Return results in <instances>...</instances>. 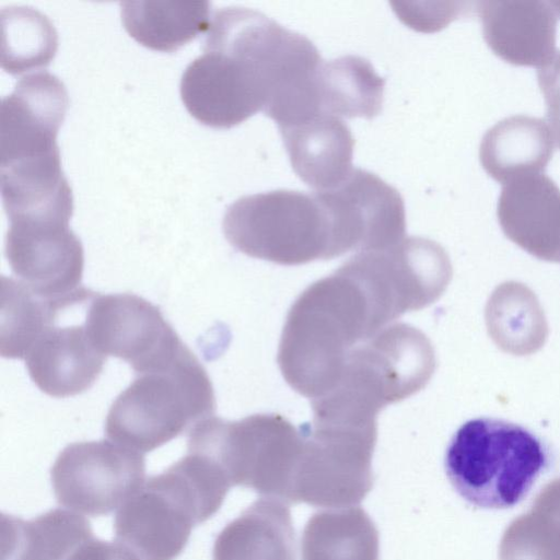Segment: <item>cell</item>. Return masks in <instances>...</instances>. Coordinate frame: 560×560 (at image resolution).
I'll return each instance as SVG.
<instances>
[{"label": "cell", "mask_w": 560, "mask_h": 560, "mask_svg": "<svg viewBox=\"0 0 560 560\" xmlns=\"http://www.w3.org/2000/svg\"><path fill=\"white\" fill-rule=\"evenodd\" d=\"M295 467L292 503L345 508L360 503L373 487L372 457L377 427L305 423Z\"/></svg>", "instance_id": "obj_9"}, {"label": "cell", "mask_w": 560, "mask_h": 560, "mask_svg": "<svg viewBox=\"0 0 560 560\" xmlns=\"http://www.w3.org/2000/svg\"><path fill=\"white\" fill-rule=\"evenodd\" d=\"M318 192L345 254L390 247L406 237L404 199L376 174L354 167L342 184Z\"/></svg>", "instance_id": "obj_13"}, {"label": "cell", "mask_w": 560, "mask_h": 560, "mask_svg": "<svg viewBox=\"0 0 560 560\" xmlns=\"http://www.w3.org/2000/svg\"><path fill=\"white\" fill-rule=\"evenodd\" d=\"M278 128L293 171L315 191L339 186L353 171L354 140L341 118L318 114Z\"/></svg>", "instance_id": "obj_18"}, {"label": "cell", "mask_w": 560, "mask_h": 560, "mask_svg": "<svg viewBox=\"0 0 560 560\" xmlns=\"http://www.w3.org/2000/svg\"><path fill=\"white\" fill-rule=\"evenodd\" d=\"M452 273L445 249L424 237L357 253L307 287L289 310L278 350L284 380L311 400L320 397L351 350L405 313L435 302Z\"/></svg>", "instance_id": "obj_1"}, {"label": "cell", "mask_w": 560, "mask_h": 560, "mask_svg": "<svg viewBox=\"0 0 560 560\" xmlns=\"http://www.w3.org/2000/svg\"><path fill=\"white\" fill-rule=\"evenodd\" d=\"M209 1H122L121 21L143 46L174 51L209 28Z\"/></svg>", "instance_id": "obj_23"}, {"label": "cell", "mask_w": 560, "mask_h": 560, "mask_svg": "<svg viewBox=\"0 0 560 560\" xmlns=\"http://www.w3.org/2000/svg\"><path fill=\"white\" fill-rule=\"evenodd\" d=\"M537 79L546 103L549 128L560 148V50L537 69Z\"/></svg>", "instance_id": "obj_29"}, {"label": "cell", "mask_w": 560, "mask_h": 560, "mask_svg": "<svg viewBox=\"0 0 560 560\" xmlns=\"http://www.w3.org/2000/svg\"><path fill=\"white\" fill-rule=\"evenodd\" d=\"M550 466L546 443L528 429L493 418L466 421L452 436L444 468L471 505L510 509L523 501Z\"/></svg>", "instance_id": "obj_3"}, {"label": "cell", "mask_w": 560, "mask_h": 560, "mask_svg": "<svg viewBox=\"0 0 560 560\" xmlns=\"http://www.w3.org/2000/svg\"><path fill=\"white\" fill-rule=\"evenodd\" d=\"M83 325L102 353L124 360L137 374L166 366L187 347L160 308L136 294L96 293Z\"/></svg>", "instance_id": "obj_12"}, {"label": "cell", "mask_w": 560, "mask_h": 560, "mask_svg": "<svg viewBox=\"0 0 560 560\" xmlns=\"http://www.w3.org/2000/svg\"><path fill=\"white\" fill-rule=\"evenodd\" d=\"M488 332L504 352L528 355L548 337V324L535 293L525 284L506 281L491 293L485 311Z\"/></svg>", "instance_id": "obj_24"}, {"label": "cell", "mask_w": 560, "mask_h": 560, "mask_svg": "<svg viewBox=\"0 0 560 560\" xmlns=\"http://www.w3.org/2000/svg\"><path fill=\"white\" fill-rule=\"evenodd\" d=\"M302 440L301 428L281 415L256 413L237 421L211 416L188 431L187 450L213 460L232 487L290 504Z\"/></svg>", "instance_id": "obj_7"}, {"label": "cell", "mask_w": 560, "mask_h": 560, "mask_svg": "<svg viewBox=\"0 0 560 560\" xmlns=\"http://www.w3.org/2000/svg\"><path fill=\"white\" fill-rule=\"evenodd\" d=\"M436 366L418 328L395 323L350 351L331 388L311 400L313 423L375 427L378 412L422 389Z\"/></svg>", "instance_id": "obj_2"}, {"label": "cell", "mask_w": 560, "mask_h": 560, "mask_svg": "<svg viewBox=\"0 0 560 560\" xmlns=\"http://www.w3.org/2000/svg\"><path fill=\"white\" fill-rule=\"evenodd\" d=\"M179 92L189 114L213 128H231L264 113L267 90L258 60L228 9L211 19L203 52L184 70Z\"/></svg>", "instance_id": "obj_8"}, {"label": "cell", "mask_w": 560, "mask_h": 560, "mask_svg": "<svg viewBox=\"0 0 560 560\" xmlns=\"http://www.w3.org/2000/svg\"><path fill=\"white\" fill-rule=\"evenodd\" d=\"M2 68L20 74L47 66L54 58L57 32L49 19L36 9L11 5L1 10Z\"/></svg>", "instance_id": "obj_28"}, {"label": "cell", "mask_w": 560, "mask_h": 560, "mask_svg": "<svg viewBox=\"0 0 560 560\" xmlns=\"http://www.w3.org/2000/svg\"><path fill=\"white\" fill-rule=\"evenodd\" d=\"M224 499L213 477L185 455L144 480L118 509L116 542L138 560H174L185 549L194 526L214 515Z\"/></svg>", "instance_id": "obj_4"}, {"label": "cell", "mask_w": 560, "mask_h": 560, "mask_svg": "<svg viewBox=\"0 0 560 560\" xmlns=\"http://www.w3.org/2000/svg\"><path fill=\"white\" fill-rule=\"evenodd\" d=\"M213 560H296L295 533L287 503L261 498L218 534Z\"/></svg>", "instance_id": "obj_19"}, {"label": "cell", "mask_w": 560, "mask_h": 560, "mask_svg": "<svg viewBox=\"0 0 560 560\" xmlns=\"http://www.w3.org/2000/svg\"><path fill=\"white\" fill-rule=\"evenodd\" d=\"M93 535L73 511L51 509L32 520L2 517V560H66Z\"/></svg>", "instance_id": "obj_21"}, {"label": "cell", "mask_w": 560, "mask_h": 560, "mask_svg": "<svg viewBox=\"0 0 560 560\" xmlns=\"http://www.w3.org/2000/svg\"><path fill=\"white\" fill-rule=\"evenodd\" d=\"M378 532L360 506L314 513L301 539L302 560H378Z\"/></svg>", "instance_id": "obj_22"}, {"label": "cell", "mask_w": 560, "mask_h": 560, "mask_svg": "<svg viewBox=\"0 0 560 560\" xmlns=\"http://www.w3.org/2000/svg\"><path fill=\"white\" fill-rule=\"evenodd\" d=\"M550 4L555 9L556 13L560 15V1H552Z\"/></svg>", "instance_id": "obj_31"}, {"label": "cell", "mask_w": 560, "mask_h": 560, "mask_svg": "<svg viewBox=\"0 0 560 560\" xmlns=\"http://www.w3.org/2000/svg\"><path fill=\"white\" fill-rule=\"evenodd\" d=\"M63 83L45 70L21 78L1 104V162L59 152L58 129L68 108Z\"/></svg>", "instance_id": "obj_14"}, {"label": "cell", "mask_w": 560, "mask_h": 560, "mask_svg": "<svg viewBox=\"0 0 560 560\" xmlns=\"http://www.w3.org/2000/svg\"><path fill=\"white\" fill-rule=\"evenodd\" d=\"M4 252L18 280L61 310L96 295L82 285L83 246L67 221L11 220Z\"/></svg>", "instance_id": "obj_11"}, {"label": "cell", "mask_w": 560, "mask_h": 560, "mask_svg": "<svg viewBox=\"0 0 560 560\" xmlns=\"http://www.w3.org/2000/svg\"><path fill=\"white\" fill-rule=\"evenodd\" d=\"M211 380L186 347L164 368L138 374L112 404L105 434L140 453L151 452L213 416Z\"/></svg>", "instance_id": "obj_5"}, {"label": "cell", "mask_w": 560, "mask_h": 560, "mask_svg": "<svg viewBox=\"0 0 560 560\" xmlns=\"http://www.w3.org/2000/svg\"><path fill=\"white\" fill-rule=\"evenodd\" d=\"M25 365L33 383L51 397L79 395L101 375L106 355L84 325L50 327L30 348Z\"/></svg>", "instance_id": "obj_17"}, {"label": "cell", "mask_w": 560, "mask_h": 560, "mask_svg": "<svg viewBox=\"0 0 560 560\" xmlns=\"http://www.w3.org/2000/svg\"><path fill=\"white\" fill-rule=\"evenodd\" d=\"M497 217L517 246L538 259L560 262V188L545 173L505 183Z\"/></svg>", "instance_id": "obj_15"}, {"label": "cell", "mask_w": 560, "mask_h": 560, "mask_svg": "<svg viewBox=\"0 0 560 560\" xmlns=\"http://www.w3.org/2000/svg\"><path fill=\"white\" fill-rule=\"evenodd\" d=\"M66 560H138L124 546L118 542L102 540L92 536L80 546Z\"/></svg>", "instance_id": "obj_30"}, {"label": "cell", "mask_w": 560, "mask_h": 560, "mask_svg": "<svg viewBox=\"0 0 560 560\" xmlns=\"http://www.w3.org/2000/svg\"><path fill=\"white\" fill-rule=\"evenodd\" d=\"M476 4L485 42L505 62L538 69L557 51V13L550 2L481 1Z\"/></svg>", "instance_id": "obj_16"}, {"label": "cell", "mask_w": 560, "mask_h": 560, "mask_svg": "<svg viewBox=\"0 0 560 560\" xmlns=\"http://www.w3.org/2000/svg\"><path fill=\"white\" fill-rule=\"evenodd\" d=\"M384 85V78L363 57L348 55L324 61L319 78L322 112L339 118L372 119L382 110Z\"/></svg>", "instance_id": "obj_25"}, {"label": "cell", "mask_w": 560, "mask_h": 560, "mask_svg": "<svg viewBox=\"0 0 560 560\" xmlns=\"http://www.w3.org/2000/svg\"><path fill=\"white\" fill-rule=\"evenodd\" d=\"M222 230L238 252L279 265L343 255L330 210L317 191L278 189L243 196L226 208Z\"/></svg>", "instance_id": "obj_6"}, {"label": "cell", "mask_w": 560, "mask_h": 560, "mask_svg": "<svg viewBox=\"0 0 560 560\" xmlns=\"http://www.w3.org/2000/svg\"><path fill=\"white\" fill-rule=\"evenodd\" d=\"M0 352L24 359L34 342L54 326L61 308L36 294L20 280L2 277Z\"/></svg>", "instance_id": "obj_27"}, {"label": "cell", "mask_w": 560, "mask_h": 560, "mask_svg": "<svg viewBox=\"0 0 560 560\" xmlns=\"http://www.w3.org/2000/svg\"><path fill=\"white\" fill-rule=\"evenodd\" d=\"M499 560H560V478L545 485L506 527Z\"/></svg>", "instance_id": "obj_26"}, {"label": "cell", "mask_w": 560, "mask_h": 560, "mask_svg": "<svg viewBox=\"0 0 560 560\" xmlns=\"http://www.w3.org/2000/svg\"><path fill=\"white\" fill-rule=\"evenodd\" d=\"M144 456L107 440L67 445L50 469L57 502L89 516L107 515L143 483Z\"/></svg>", "instance_id": "obj_10"}, {"label": "cell", "mask_w": 560, "mask_h": 560, "mask_svg": "<svg viewBox=\"0 0 560 560\" xmlns=\"http://www.w3.org/2000/svg\"><path fill=\"white\" fill-rule=\"evenodd\" d=\"M553 148L552 132L544 119L514 115L487 130L479 158L486 173L504 185L521 176L544 173Z\"/></svg>", "instance_id": "obj_20"}]
</instances>
